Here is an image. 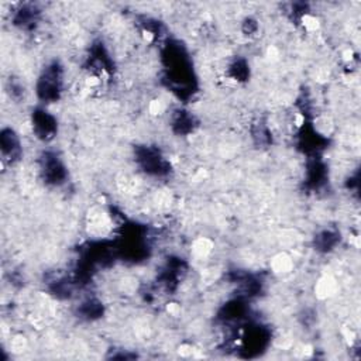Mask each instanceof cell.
<instances>
[{
  "label": "cell",
  "mask_w": 361,
  "mask_h": 361,
  "mask_svg": "<svg viewBox=\"0 0 361 361\" xmlns=\"http://www.w3.org/2000/svg\"><path fill=\"white\" fill-rule=\"evenodd\" d=\"M63 87V66L58 61L47 63L37 79L35 92L42 103H54L61 97Z\"/></svg>",
  "instance_id": "6da1fadb"
},
{
  "label": "cell",
  "mask_w": 361,
  "mask_h": 361,
  "mask_svg": "<svg viewBox=\"0 0 361 361\" xmlns=\"http://www.w3.org/2000/svg\"><path fill=\"white\" fill-rule=\"evenodd\" d=\"M39 172L45 183L59 186L66 179V166L61 158L51 151L42 152L39 158Z\"/></svg>",
  "instance_id": "7a4b0ae2"
},
{
  "label": "cell",
  "mask_w": 361,
  "mask_h": 361,
  "mask_svg": "<svg viewBox=\"0 0 361 361\" xmlns=\"http://www.w3.org/2000/svg\"><path fill=\"white\" fill-rule=\"evenodd\" d=\"M31 126L35 137L44 142L54 140L58 133V121L55 116H52L44 107H37L35 110H32Z\"/></svg>",
  "instance_id": "3957f363"
},
{
  "label": "cell",
  "mask_w": 361,
  "mask_h": 361,
  "mask_svg": "<svg viewBox=\"0 0 361 361\" xmlns=\"http://www.w3.org/2000/svg\"><path fill=\"white\" fill-rule=\"evenodd\" d=\"M0 145H1V157L3 161L8 162L10 165L18 162L23 155V144L18 134L13 128H3L0 135Z\"/></svg>",
  "instance_id": "277c9868"
},
{
  "label": "cell",
  "mask_w": 361,
  "mask_h": 361,
  "mask_svg": "<svg viewBox=\"0 0 361 361\" xmlns=\"http://www.w3.org/2000/svg\"><path fill=\"white\" fill-rule=\"evenodd\" d=\"M338 240H340V234H337L336 231L323 230L314 237V247L317 251L329 252L337 245Z\"/></svg>",
  "instance_id": "5b68a950"
}]
</instances>
